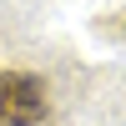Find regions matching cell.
<instances>
[{"mask_svg":"<svg viewBox=\"0 0 126 126\" xmlns=\"http://www.w3.org/2000/svg\"><path fill=\"white\" fill-rule=\"evenodd\" d=\"M46 121V86L20 71H0V126H40Z\"/></svg>","mask_w":126,"mask_h":126,"instance_id":"cell-1","label":"cell"}]
</instances>
